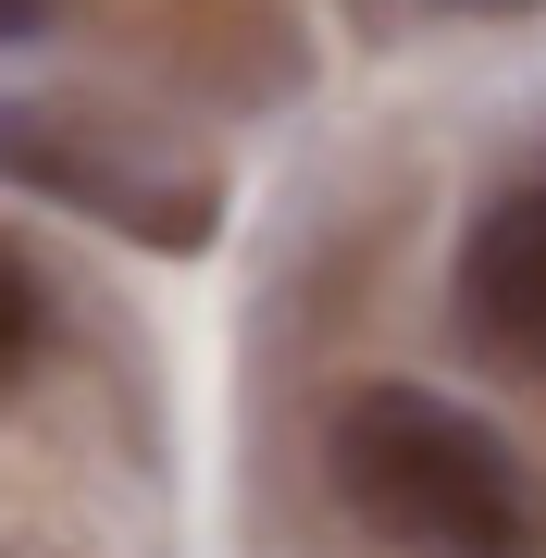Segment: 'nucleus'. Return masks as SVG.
Instances as JSON below:
<instances>
[{
    "instance_id": "1",
    "label": "nucleus",
    "mask_w": 546,
    "mask_h": 558,
    "mask_svg": "<svg viewBox=\"0 0 546 558\" xmlns=\"http://www.w3.org/2000/svg\"><path fill=\"white\" fill-rule=\"evenodd\" d=\"M336 497L373 521L385 546L423 558H546V484L497 422H472L435 385H361L336 410Z\"/></svg>"
},
{
    "instance_id": "2",
    "label": "nucleus",
    "mask_w": 546,
    "mask_h": 558,
    "mask_svg": "<svg viewBox=\"0 0 546 558\" xmlns=\"http://www.w3.org/2000/svg\"><path fill=\"white\" fill-rule=\"evenodd\" d=\"M0 174L38 186V199L87 211V223H124L137 248H199L223 223V186L211 174H174V161H137L124 137H87L62 112H13L0 100Z\"/></svg>"
},
{
    "instance_id": "3",
    "label": "nucleus",
    "mask_w": 546,
    "mask_h": 558,
    "mask_svg": "<svg viewBox=\"0 0 546 558\" xmlns=\"http://www.w3.org/2000/svg\"><path fill=\"white\" fill-rule=\"evenodd\" d=\"M460 336L509 360V373H546V174H522L509 199L472 211L460 236Z\"/></svg>"
},
{
    "instance_id": "4",
    "label": "nucleus",
    "mask_w": 546,
    "mask_h": 558,
    "mask_svg": "<svg viewBox=\"0 0 546 558\" xmlns=\"http://www.w3.org/2000/svg\"><path fill=\"white\" fill-rule=\"evenodd\" d=\"M38 348H50V274H38L13 236H0V385L38 373Z\"/></svg>"
},
{
    "instance_id": "5",
    "label": "nucleus",
    "mask_w": 546,
    "mask_h": 558,
    "mask_svg": "<svg viewBox=\"0 0 546 558\" xmlns=\"http://www.w3.org/2000/svg\"><path fill=\"white\" fill-rule=\"evenodd\" d=\"M38 13L50 0H0V38H38Z\"/></svg>"
},
{
    "instance_id": "6",
    "label": "nucleus",
    "mask_w": 546,
    "mask_h": 558,
    "mask_svg": "<svg viewBox=\"0 0 546 558\" xmlns=\"http://www.w3.org/2000/svg\"><path fill=\"white\" fill-rule=\"evenodd\" d=\"M472 13H509V0H472Z\"/></svg>"
}]
</instances>
